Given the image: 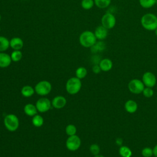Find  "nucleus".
Listing matches in <instances>:
<instances>
[{
    "mask_svg": "<svg viewBox=\"0 0 157 157\" xmlns=\"http://www.w3.org/2000/svg\"><path fill=\"white\" fill-rule=\"evenodd\" d=\"M140 23L144 29L155 31L157 28V17L151 13H145L142 17Z\"/></svg>",
    "mask_w": 157,
    "mask_h": 157,
    "instance_id": "obj_1",
    "label": "nucleus"
},
{
    "mask_svg": "<svg viewBox=\"0 0 157 157\" xmlns=\"http://www.w3.org/2000/svg\"><path fill=\"white\" fill-rule=\"evenodd\" d=\"M96 37L94 33L90 31H83L79 36V42L84 47H91L96 42Z\"/></svg>",
    "mask_w": 157,
    "mask_h": 157,
    "instance_id": "obj_2",
    "label": "nucleus"
},
{
    "mask_svg": "<svg viewBox=\"0 0 157 157\" xmlns=\"http://www.w3.org/2000/svg\"><path fill=\"white\" fill-rule=\"evenodd\" d=\"M82 87V82L80 79L77 77L70 78L66 82V90L70 94H75L78 93Z\"/></svg>",
    "mask_w": 157,
    "mask_h": 157,
    "instance_id": "obj_3",
    "label": "nucleus"
},
{
    "mask_svg": "<svg viewBox=\"0 0 157 157\" xmlns=\"http://www.w3.org/2000/svg\"><path fill=\"white\" fill-rule=\"evenodd\" d=\"M4 124L8 131L14 132L17 130L19 126L18 118L15 114H7L4 117Z\"/></svg>",
    "mask_w": 157,
    "mask_h": 157,
    "instance_id": "obj_4",
    "label": "nucleus"
},
{
    "mask_svg": "<svg viewBox=\"0 0 157 157\" xmlns=\"http://www.w3.org/2000/svg\"><path fill=\"white\" fill-rule=\"evenodd\" d=\"M52 89V84L47 80H42L38 82L34 87L35 92L40 96H45L48 94Z\"/></svg>",
    "mask_w": 157,
    "mask_h": 157,
    "instance_id": "obj_5",
    "label": "nucleus"
},
{
    "mask_svg": "<svg viewBox=\"0 0 157 157\" xmlns=\"http://www.w3.org/2000/svg\"><path fill=\"white\" fill-rule=\"evenodd\" d=\"M128 88L131 93L137 94L142 93L145 85L142 80L134 78L129 81L128 85Z\"/></svg>",
    "mask_w": 157,
    "mask_h": 157,
    "instance_id": "obj_6",
    "label": "nucleus"
},
{
    "mask_svg": "<svg viewBox=\"0 0 157 157\" xmlns=\"http://www.w3.org/2000/svg\"><path fill=\"white\" fill-rule=\"evenodd\" d=\"M81 145V139L80 138L77 136H69L66 142V148L72 151H76L78 150Z\"/></svg>",
    "mask_w": 157,
    "mask_h": 157,
    "instance_id": "obj_7",
    "label": "nucleus"
},
{
    "mask_svg": "<svg viewBox=\"0 0 157 157\" xmlns=\"http://www.w3.org/2000/svg\"><path fill=\"white\" fill-rule=\"evenodd\" d=\"M101 24L107 29H110L115 26L116 18L112 13L107 12L101 18Z\"/></svg>",
    "mask_w": 157,
    "mask_h": 157,
    "instance_id": "obj_8",
    "label": "nucleus"
},
{
    "mask_svg": "<svg viewBox=\"0 0 157 157\" xmlns=\"http://www.w3.org/2000/svg\"><path fill=\"white\" fill-rule=\"evenodd\" d=\"M51 106L52 102L47 98H41L39 99L36 103L37 110L40 113H45L48 111L50 109Z\"/></svg>",
    "mask_w": 157,
    "mask_h": 157,
    "instance_id": "obj_9",
    "label": "nucleus"
},
{
    "mask_svg": "<svg viewBox=\"0 0 157 157\" xmlns=\"http://www.w3.org/2000/svg\"><path fill=\"white\" fill-rule=\"evenodd\" d=\"M142 81L145 86L153 88L156 83V78L153 73L147 71L143 74Z\"/></svg>",
    "mask_w": 157,
    "mask_h": 157,
    "instance_id": "obj_10",
    "label": "nucleus"
},
{
    "mask_svg": "<svg viewBox=\"0 0 157 157\" xmlns=\"http://www.w3.org/2000/svg\"><path fill=\"white\" fill-rule=\"evenodd\" d=\"M66 99L63 96H56L53 99L52 101V106L56 109L63 108L66 105Z\"/></svg>",
    "mask_w": 157,
    "mask_h": 157,
    "instance_id": "obj_11",
    "label": "nucleus"
},
{
    "mask_svg": "<svg viewBox=\"0 0 157 157\" xmlns=\"http://www.w3.org/2000/svg\"><path fill=\"white\" fill-rule=\"evenodd\" d=\"M94 35L97 39L99 40H103L108 35V29L104 27L102 25L98 26L94 31Z\"/></svg>",
    "mask_w": 157,
    "mask_h": 157,
    "instance_id": "obj_12",
    "label": "nucleus"
},
{
    "mask_svg": "<svg viewBox=\"0 0 157 157\" xmlns=\"http://www.w3.org/2000/svg\"><path fill=\"white\" fill-rule=\"evenodd\" d=\"M12 62L10 55L4 52H0V67L5 68L10 66Z\"/></svg>",
    "mask_w": 157,
    "mask_h": 157,
    "instance_id": "obj_13",
    "label": "nucleus"
},
{
    "mask_svg": "<svg viewBox=\"0 0 157 157\" xmlns=\"http://www.w3.org/2000/svg\"><path fill=\"white\" fill-rule=\"evenodd\" d=\"M10 47L14 50H20L23 47V41L20 37H13L10 40Z\"/></svg>",
    "mask_w": 157,
    "mask_h": 157,
    "instance_id": "obj_14",
    "label": "nucleus"
},
{
    "mask_svg": "<svg viewBox=\"0 0 157 157\" xmlns=\"http://www.w3.org/2000/svg\"><path fill=\"white\" fill-rule=\"evenodd\" d=\"M137 103L132 99L128 100L124 104V109L126 111L129 113H133L137 110Z\"/></svg>",
    "mask_w": 157,
    "mask_h": 157,
    "instance_id": "obj_15",
    "label": "nucleus"
},
{
    "mask_svg": "<svg viewBox=\"0 0 157 157\" xmlns=\"http://www.w3.org/2000/svg\"><path fill=\"white\" fill-rule=\"evenodd\" d=\"M99 65L101 71L104 72H108L112 69L113 67V63L111 59L109 58H104L100 61Z\"/></svg>",
    "mask_w": 157,
    "mask_h": 157,
    "instance_id": "obj_16",
    "label": "nucleus"
},
{
    "mask_svg": "<svg viewBox=\"0 0 157 157\" xmlns=\"http://www.w3.org/2000/svg\"><path fill=\"white\" fill-rule=\"evenodd\" d=\"M24 112L28 116L34 117L37 112L36 105L30 103L26 104L24 107Z\"/></svg>",
    "mask_w": 157,
    "mask_h": 157,
    "instance_id": "obj_17",
    "label": "nucleus"
},
{
    "mask_svg": "<svg viewBox=\"0 0 157 157\" xmlns=\"http://www.w3.org/2000/svg\"><path fill=\"white\" fill-rule=\"evenodd\" d=\"M34 92V88H33L30 85H25L23 86L21 90V94L25 98H29L32 96Z\"/></svg>",
    "mask_w": 157,
    "mask_h": 157,
    "instance_id": "obj_18",
    "label": "nucleus"
},
{
    "mask_svg": "<svg viewBox=\"0 0 157 157\" xmlns=\"http://www.w3.org/2000/svg\"><path fill=\"white\" fill-rule=\"evenodd\" d=\"M91 48V51L93 53H96L98 52H100L103 51L105 48V45L104 42L102 40H99L96 42L94 45H93Z\"/></svg>",
    "mask_w": 157,
    "mask_h": 157,
    "instance_id": "obj_19",
    "label": "nucleus"
},
{
    "mask_svg": "<svg viewBox=\"0 0 157 157\" xmlns=\"http://www.w3.org/2000/svg\"><path fill=\"white\" fill-rule=\"evenodd\" d=\"M118 152L121 157H131L132 155V152L130 148L126 145L120 146Z\"/></svg>",
    "mask_w": 157,
    "mask_h": 157,
    "instance_id": "obj_20",
    "label": "nucleus"
},
{
    "mask_svg": "<svg viewBox=\"0 0 157 157\" xmlns=\"http://www.w3.org/2000/svg\"><path fill=\"white\" fill-rule=\"evenodd\" d=\"M10 46V41L4 36H0V52L7 50Z\"/></svg>",
    "mask_w": 157,
    "mask_h": 157,
    "instance_id": "obj_21",
    "label": "nucleus"
},
{
    "mask_svg": "<svg viewBox=\"0 0 157 157\" xmlns=\"http://www.w3.org/2000/svg\"><path fill=\"white\" fill-rule=\"evenodd\" d=\"M32 123L35 127L39 128L42 126L44 124V118L41 115L36 114L34 117H33Z\"/></svg>",
    "mask_w": 157,
    "mask_h": 157,
    "instance_id": "obj_22",
    "label": "nucleus"
},
{
    "mask_svg": "<svg viewBox=\"0 0 157 157\" xmlns=\"http://www.w3.org/2000/svg\"><path fill=\"white\" fill-rule=\"evenodd\" d=\"M87 75V70L84 67H79L75 71V75L79 79L85 78Z\"/></svg>",
    "mask_w": 157,
    "mask_h": 157,
    "instance_id": "obj_23",
    "label": "nucleus"
},
{
    "mask_svg": "<svg viewBox=\"0 0 157 157\" xmlns=\"http://www.w3.org/2000/svg\"><path fill=\"white\" fill-rule=\"evenodd\" d=\"M95 5L101 9L107 7L111 3V0H94Z\"/></svg>",
    "mask_w": 157,
    "mask_h": 157,
    "instance_id": "obj_24",
    "label": "nucleus"
},
{
    "mask_svg": "<svg viewBox=\"0 0 157 157\" xmlns=\"http://www.w3.org/2000/svg\"><path fill=\"white\" fill-rule=\"evenodd\" d=\"M156 0H139V4L141 7L148 9L156 4Z\"/></svg>",
    "mask_w": 157,
    "mask_h": 157,
    "instance_id": "obj_25",
    "label": "nucleus"
},
{
    "mask_svg": "<svg viewBox=\"0 0 157 157\" xmlns=\"http://www.w3.org/2000/svg\"><path fill=\"white\" fill-rule=\"evenodd\" d=\"M22 56L23 54L20 50H13L10 55L12 61L14 62H18L20 61L22 58Z\"/></svg>",
    "mask_w": 157,
    "mask_h": 157,
    "instance_id": "obj_26",
    "label": "nucleus"
},
{
    "mask_svg": "<svg viewBox=\"0 0 157 157\" xmlns=\"http://www.w3.org/2000/svg\"><path fill=\"white\" fill-rule=\"evenodd\" d=\"M65 131H66V133L67 134V135H68L69 136H74V135L76 134L77 128L75 127V125H74L72 124H69L66 127Z\"/></svg>",
    "mask_w": 157,
    "mask_h": 157,
    "instance_id": "obj_27",
    "label": "nucleus"
},
{
    "mask_svg": "<svg viewBox=\"0 0 157 157\" xmlns=\"http://www.w3.org/2000/svg\"><path fill=\"white\" fill-rule=\"evenodd\" d=\"M94 4V0H82L81 2V6L83 9L85 10L91 9Z\"/></svg>",
    "mask_w": 157,
    "mask_h": 157,
    "instance_id": "obj_28",
    "label": "nucleus"
},
{
    "mask_svg": "<svg viewBox=\"0 0 157 157\" xmlns=\"http://www.w3.org/2000/svg\"><path fill=\"white\" fill-rule=\"evenodd\" d=\"M141 154L144 157H151L153 155V148L150 147H145L142 150Z\"/></svg>",
    "mask_w": 157,
    "mask_h": 157,
    "instance_id": "obj_29",
    "label": "nucleus"
},
{
    "mask_svg": "<svg viewBox=\"0 0 157 157\" xmlns=\"http://www.w3.org/2000/svg\"><path fill=\"white\" fill-rule=\"evenodd\" d=\"M90 151L93 155H97L100 153V147L97 144H93L90 147Z\"/></svg>",
    "mask_w": 157,
    "mask_h": 157,
    "instance_id": "obj_30",
    "label": "nucleus"
},
{
    "mask_svg": "<svg viewBox=\"0 0 157 157\" xmlns=\"http://www.w3.org/2000/svg\"><path fill=\"white\" fill-rule=\"evenodd\" d=\"M142 93H143V95L145 98H151L153 96L154 92H153V90L152 88L145 87L143 91H142Z\"/></svg>",
    "mask_w": 157,
    "mask_h": 157,
    "instance_id": "obj_31",
    "label": "nucleus"
},
{
    "mask_svg": "<svg viewBox=\"0 0 157 157\" xmlns=\"http://www.w3.org/2000/svg\"><path fill=\"white\" fill-rule=\"evenodd\" d=\"M92 71L94 74H99L101 71V69L99 64H94L92 67Z\"/></svg>",
    "mask_w": 157,
    "mask_h": 157,
    "instance_id": "obj_32",
    "label": "nucleus"
},
{
    "mask_svg": "<svg viewBox=\"0 0 157 157\" xmlns=\"http://www.w3.org/2000/svg\"><path fill=\"white\" fill-rule=\"evenodd\" d=\"M123 139L121 137H118L115 140V144L117 145L121 146V145H123Z\"/></svg>",
    "mask_w": 157,
    "mask_h": 157,
    "instance_id": "obj_33",
    "label": "nucleus"
},
{
    "mask_svg": "<svg viewBox=\"0 0 157 157\" xmlns=\"http://www.w3.org/2000/svg\"><path fill=\"white\" fill-rule=\"evenodd\" d=\"M153 156L155 157H157V144L153 147Z\"/></svg>",
    "mask_w": 157,
    "mask_h": 157,
    "instance_id": "obj_34",
    "label": "nucleus"
},
{
    "mask_svg": "<svg viewBox=\"0 0 157 157\" xmlns=\"http://www.w3.org/2000/svg\"><path fill=\"white\" fill-rule=\"evenodd\" d=\"M94 157H104L103 155H100V154H98V155H95V156H94Z\"/></svg>",
    "mask_w": 157,
    "mask_h": 157,
    "instance_id": "obj_35",
    "label": "nucleus"
},
{
    "mask_svg": "<svg viewBox=\"0 0 157 157\" xmlns=\"http://www.w3.org/2000/svg\"><path fill=\"white\" fill-rule=\"evenodd\" d=\"M155 34H156V36H157V28L155 30Z\"/></svg>",
    "mask_w": 157,
    "mask_h": 157,
    "instance_id": "obj_36",
    "label": "nucleus"
},
{
    "mask_svg": "<svg viewBox=\"0 0 157 157\" xmlns=\"http://www.w3.org/2000/svg\"><path fill=\"white\" fill-rule=\"evenodd\" d=\"M1 14H0V21H1Z\"/></svg>",
    "mask_w": 157,
    "mask_h": 157,
    "instance_id": "obj_37",
    "label": "nucleus"
},
{
    "mask_svg": "<svg viewBox=\"0 0 157 157\" xmlns=\"http://www.w3.org/2000/svg\"><path fill=\"white\" fill-rule=\"evenodd\" d=\"M156 4H157V0H156Z\"/></svg>",
    "mask_w": 157,
    "mask_h": 157,
    "instance_id": "obj_38",
    "label": "nucleus"
},
{
    "mask_svg": "<svg viewBox=\"0 0 157 157\" xmlns=\"http://www.w3.org/2000/svg\"><path fill=\"white\" fill-rule=\"evenodd\" d=\"M0 31H1V26H0Z\"/></svg>",
    "mask_w": 157,
    "mask_h": 157,
    "instance_id": "obj_39",
    "label": "nucleus"
}]
</instances>
